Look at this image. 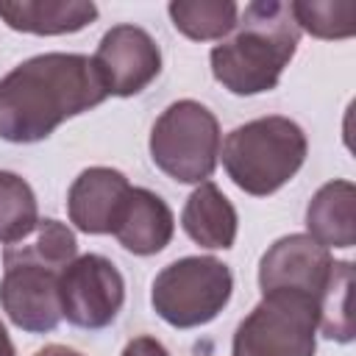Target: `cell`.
I'll return each mask as SVG.
<instances>
[{"mask_svg":"<svg viewBox=\"0 0 356 356\" xmlns=\"http://www.w3.org/2000/svg\"><path fill=\"white\" fill-rule=\"evenodd\" d=\"M317 300L303 292H264L236 325L231 356H314Z\"/></svg>","mask_w":356,"mask_h":356,"instance_id":"cell-7","label":"cell"},{"mask_svg":"<svg viewBox=\"0 0 356 356\" xmlns=\"http://www.w3.org/2000/svg\"><path fill=\"white\" fill-rule=\"evenodd\" d=\"M108 97L83 53H39L0 78V139L33 145Z\"/></svg>","mask_w":356,"mask_h":356,"instance_id":"cell-1","label":"cell"},{"mask_svg":"<svg viewBox=\"0 0 356 356\" xmlns=\"http://www.w3.org/2000/svg\"><path fill=\"white\" fill-rule=\"evenodd\" d=\"M167 11L175 31L192 42H222L239 17V6L231 0H172Z\"/></svg>","mask_w":356,"mask_h":356,"instance_id":"cell-16","label":"cell"},{"mask_svg":"<svg viewBox=\"0 0 356 356\" xmlns=\"http://www.w3.org/2000/svg\"><path fill=\"white\" fill-rule=\"evenodd\" d=\"M356 189L350 181L337 178L323 184L306 206V236L323 248H353L356 245Z\"/></svg>","mask_w":356,"mask_h":356,"instance_id":"cell-15","label":"cell"},{"mask_svg":"<svg viewBox=\"0 0 356 356\" xmlns=\"http://www.w3.org/2000/svg\"><path fill=\"white\" fill-rule=\"evenodd\" d=\"M111 234L128 253L156 256L172 242L175 217L161 195L145 186H131Z\"/></svg>","mask_w":356,"mask_h":356,"instance_id":"cell-12","label":"cell"},{"mask_svg":"<svg viewBox=\"0 0 356 356\" xmlns=\"http://www.w3.org/2000/svg\"><path fill=\"white\" fill-rule=\"evenodd\" d=\"M36 225L39 203L31 184L11 170H0V245L22 242Z\"/></svg>","mask_w":356,"mask_h":356,"instance_id":"cell-18","label":"cell"},{"mask_svg":"<svg viewBox=\"0 0 356 356\" xmlns=\"http://www.w3.org/2000/svg\"><path fill=\"white\" fill-rule=\"evenodd\" d=\"M309 153L303 128L281 114L236 125L222 142L228 178L253 197H267L295 178Z\"/></svg>","mask_w":356,"mask_h":356,"instance_id":"cell-4","label":"cell"},{"mask_svg":"<svg viewBox=\"0 0 356 356\" xmlns=\"http://www.w3.org/2000/svg\"><path fill=\"white\" fill-rule=\"evenodd\" d=\"M108 95L134 97L145 92L161 72V50L139 25H114L103 33L92 56Z\"/></svg>","mask_w":356,"mask_h":356,"instance_id":"cell-9","label":"cell"},{"mask_svg":"<svg viewBox=\"0 0 356 356\" xmlns=\"http://www.w3.org/2000/svg\"><path fill=\"white\" fill-rule=\"evenodd\" d=\"M334 256L306 234H289L275 239L259 261V286L264 292L289 289L309 298H320L331 278Z\"/></svg>","mask_w":356,"mask_h":356,"instance_id":"cell-10","label":"cell"},{"mask_svg":"<svg viewBox=\"0 0 356 356\" xmlns=\"http://www.w3.org/2000/svg\"><path fill=\"white\" fill-rule=\"evenodd\" d=\"M89 0H0V19L11 31L36 36H61L83 31L97 19Z\"/></svg>","mask_w":356,"mask_h":356,"instance_id":"cell-14","label":"cell"},{"mask_svg":"<svg viewBox=\"0 0 356 356\" xmlns=\"http://www.w3.org/2000/svg\"><path fill=\"white\" fill-rule=\"evenodd\" d=\"M220 122L197 100L170 103L150 128L153 164L178 184H203L220 161Z\"/></svg>","mask_w":356,"mask_h":356,"instance_id":"cell-5","label":"cell"},{"mask_svg":"<svg viewBox=\"0 0 356 356\" xmlns=\"http://www.w3.org/2000/svg\"><path fill=\"white\" fill-rule=\"evenodd\" d=\"M61 320L75 328L100 331L108 328L125 303V278L120 267L100 256H75L58 275Z\"/></svg>","mask_w":356,"mask_h":356,"instance_id":"cell-8","label":"cell"},{"mask_svg":"<svg viewBox=\"0 0 356 356\" xmlns=\"http://www.w3.org/2000/svg\"><path fill=\"white\" fill-rule=\"evenodd\" d=\"M78 256V239L70 225L39 220L31 239L6 245L0 306L6 317L28 334H50L61 323L58 275Z\"/></svg>","mask_w":356,"mask_h":356,"instance_id":"cell-2","label":"cell"},{"mask_svg":"<svg viewBox=\"0 0 356 356\" xmlns=\"http://www.w3.org/2000/svg\"><path fill=\"white\" fill-rule=\"evenodd\" d=\"M292 17L300 31H306L314 39H348L356 28V6L350 0H298L289 3Z\"/></svg>","mask_w":356,"mask_h":356,"instance_id":"cell-19","label":"cell"},{"mask_svg":"<svg viewBox=\"0 0 356 356\" xmlns=\"http://www.w3.org/2000/svg\"><path fill=\"white\" fill-rule=\"evenodd\" d=\"M33 356H83V353L75 350V348H67V345H44Z\"/></svg>","mask_w":356,"mask_h":356,"instance_id":"cell-21","label":"cell"},{"mask_svg":"<svg viewBox=\"0 0 356 356\" xmlns=\"http://www.w3.org/2000/svg\"><path fill=\"white\" fill-rule=\"evenodd\" d=\"M181 228L200 248L228 250L236 242L239 217L234 203L222 195V189L214 181H203L192 189V195L184 203Z\"/></svg>","mask_w":356,"mask_h":356,"instance_id":"cell-13","label":"cell"},{"mask_svg":"<svg viewBox=\"0 0 356 356\" xmlns=\"http://www.w3.org/2000/svg\"><path fill=\"white\" fill-rule=\"evenodd\" d=\"M300 42V28L289 3L256 0L248 3L234 25V33L211 47V75L222 89L239 97L261 95L278 86Z\"/></svg>","mask_w":356,"mask_h":356,"instance_id":"cell-3","label":"cell"},{"mask_svg":"<svg viewBox=\"0 0 356 356\" xmlns=\"http://www.w3.org/2000/svg\"><path fill=\"white\" fill-rule=\"evenodd\" d=\"M122 356H170V350L156 339V337H134L128 339V345L122 348Z\"/></svg>","mask_w":356,"mask_h":356,"instance_id":"cell-20","label":"cell"},{"mask_svg":"<svg viewBox=\"0 0 356 356\" xmlns=\"http://www.w3.org/2000/svg\"><path fill=\"white\" fill-rule=\"evenodd\" d=\"M128 192L131 181L125 172L114 167H86L67 192L70 222L83 234H111Z\"/></svg>","mask_w":356,"mask_h":356,"instance_id":"cell-11","label":"cell"},{"mask_svg":"<svg viewBox=\"0 0 356 356\" xmlns=\"http://www.w3.org/2000/svg\"><path fill=\"white\" fill-rule=\"evenodd\" d=\"M350 289H353V264L334 261L331 278L317 298V331L334 342L353 339V314H350Z\"/></svg>","mask_w":356,"mask_h":356,"instance_id":"cell-17","label":"cell"},{"mask_svg":"<svg viewBox=\"0 0 356 356\" xmlns=\"http://www.w3.org/2000/svg\"><path fill=\"white\" fill-rule=\"evenodd\" d=\"M234 295V273L214 256H184L161 267L150 284L153 312L172 328L211 323Z\"/></svg>","mask_w":356,"mask_h":356,"instance_id":"cell-6","label":"cell"},{"mask_svg":"<svg viewBox=\"0 0 356 356\" xmlns=\"http://www.w3.org/2000/svg\"><path fill=\"white\" fill-rule=\"evenodd\" d=\"M0 356H17L14 342H11V337H8L6 325H3V320H0Z\"/></svg>","mask_w":356,"mask_h":356,"instance_id":"cell-22","label":"cell"}]
</instances>
